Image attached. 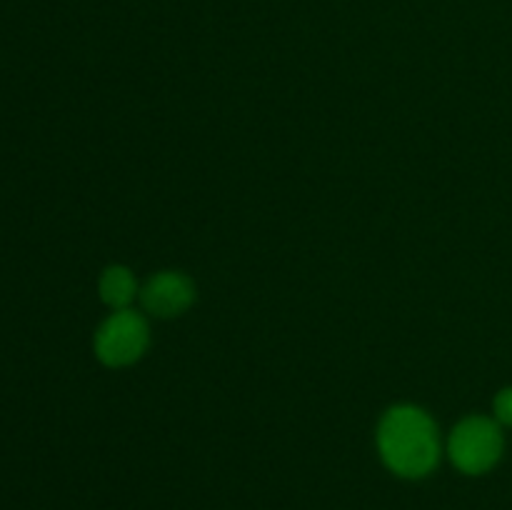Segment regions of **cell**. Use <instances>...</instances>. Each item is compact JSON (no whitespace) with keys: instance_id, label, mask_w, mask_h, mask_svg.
Listing matches in <instances>:
<instances>
[{"instance_id":"cell-1","label":"cell","mask_w":512,"mask_h":510,"mask_svg":"<svg viewBox=\"0 0 512 510\" xmlns=\"http://www.w3.org/2000/svg\"><path fill=\"white\" fill-rule=\"evenodd\" d=\"M378 453L398 478H425L440 463L438 425L418 405H393L380 418Z\"/></svg>"},{"instance_id":"cell-2","label":"cell","mask_w":512,"mask_h":510,"mask_svg":"<svg viewBox=\"0 0 512 510\" xmlns=\"http://www.w3.org/2000/svg\"><path fill=\"white\" fill-rule=\"evenodd\" d=\"M505 438L500 423L485 415H468L448 438V455L465 475H483L503 458Z\"/></svg>"},{"instance_id":"cell-3","label":"cell","mask_w":512,"mask_h":510,"mask_svg":"<svg viewBox=\"0 0 512 510\" xmlns=\"http://www.w3.org/2000/svg\"><path fill=\"white\" fill-rule=\"evenodd\" d=\"M150 345L148 320L135 310H113L95 330V355L108 368H128L138 363Z\"/></svg>"},{"instance_id":"cell-4","label":"cell","mask_w":512,"mask_h":510,"mask_svg":"<svg viewBox=\"0 0 512 510\" xmlns=\"http://www.w3.org/2000/svg\"><path fill=\"white\" fill-rule=\"evenodd\" d=\"M140 303L155 318H178L195 303L193 280L178 270H160L140 288Z\"/></svg>"},{"instance_id":"cell-5","label":"cell","mask_w":512,"mask_h":510,"mask_svg":"<svg viewBox=\"0 0 512 510\" xmlns=\"http://www.w3.org/2000/svg\"><path fill=\"white\" fill-rule=\"evenodd\" d=\"M100 298L108 308L113 310H125L133 305V300L140 295V285L135 280L133 270L125 268V265H110L100 275Z\"/></svg>"},{"instance_id":"cell-6","label":"cell","mask_w":512,"mask_h":510,"mask_svg":"<svg viewBox=\"0 0 512 510\" xmlns=\"http://www.w3.org/2000/svg\"><path fill=\"white\" fill-rule=\"evenodd\" d=\"M493 413L500 425H508V428H512V388H503L498 395H495Z\"/></svg>"}]
</instances>
